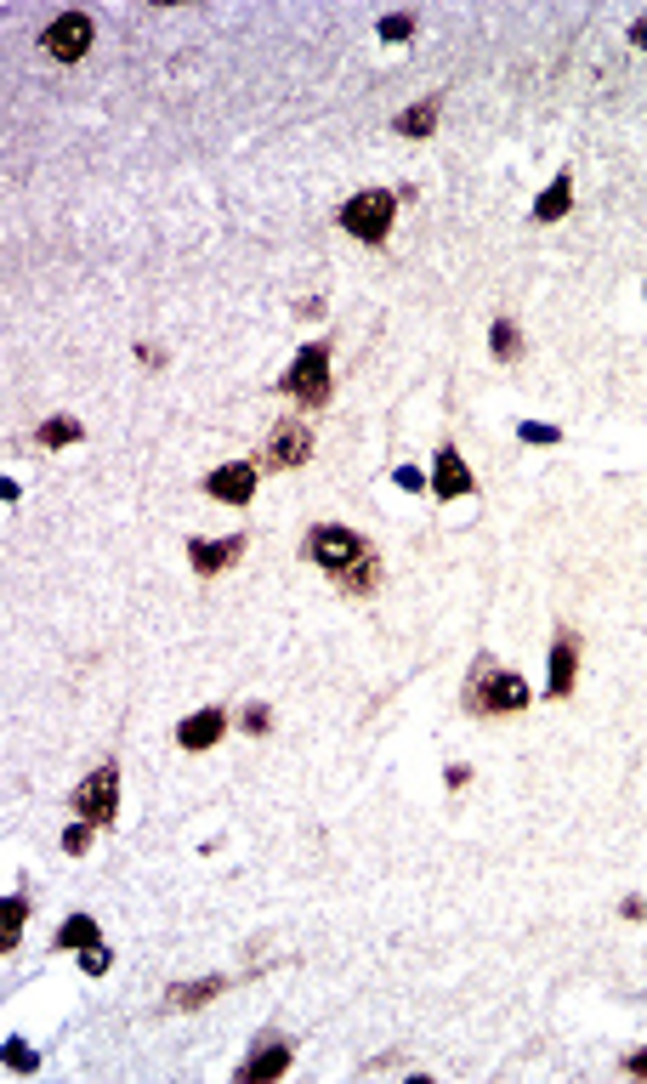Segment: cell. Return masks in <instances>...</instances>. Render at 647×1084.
Segmentation results:
<instances>
[{
  "mask_svg": "<svg viewBox=\"0 0 647 1084\" xmlns=\"http://www.w3.org/2000/svg\"><path fill=\"white\" fill-rule=\"evenodd\" d=\"M284 392L296 403H307V409H324V403H330V347H324V341L296 352V364L284 375Z\"/></svg>",
  "mask_w": 647,
  "mask_h": 1084,
  "instance_id": "obj_4",
  "label": "cell"
},
{
  "mask_svg": "<svg viewBox=\"0 0 647 1084\" xmlns=\"http://www.w3.org/2000/svg\"><path fill=\"white\" fill-rule=\"evenodd\" d=\"M222 733H228V716H222V710H199V716H188L176 727V744H182V750H210Z\"/></svg>",
  "mask_w": 647,
  "mask_h": 1084,
  "instance_id": "obj_12",
  "label": "cell"
},
{
  "mask_svg": "<svg viewBox=\"0 0 647 1084\" xmlns=\"http://www.w3.org/2000/svg\"><path fill=\"white\" fill-rule=\"evenodd\" d=\"M267 460L273 466H301V460H313V432L301 426V420H284L273 443H267Z\"/></svg>",
  "mask_w": 647,
  "mask_h": 1084,
  "instance_id": "obj_8",
  "label": "cell"
},
{
  "mask_svg": "<svg viewBox=\"0 0 647 1084\" xmlns=\"http://www.w3.org/2000/svg\"><path fill=\"white\" fill-rule=\"evenodd\" d=\"M392 125H398V137H432V125H438V97H426V103L403 108Z\"/></svg>",
  "mask_w": 647,
  "mask_h": 1084,
  "instance_id": "obj_16",
  "label": "cell"
},
{
  "mask_svg": "<svg viewBox=\"0 0 647 1084\" xmlns=\"http://www.w3.org/2000/svg\"><path fill=\"white\" fill-rule=\"evenodd\" d=\"M625 1073H636V1079H647V1050H636V1056H625Z\"/></svg>",
  "mask_w": 647,
  "mask_h": 1084,
  "instance_id": "obj_29",
  "label": "cell"
},
{
  "mask_svg": "<svg viewBox=\"0 0 647 1084\" xmlns=\"http://www.w3.org/2000/svg\"><path fill=\"white\" fill-rule=\"evenodd\" d=\"M568 205H574V182H568V176H557V182H551V188L534 199V222H562V216H568Z\"/></svg>",
  "mask_w": 647,
  "mask_h": 1084,
  "instance_id": "obj_14",
  "label": "cell"
},
{
  "mask_svg": "<svg viewBox=\"0 0 647 1084\" xmlns=\"http://www.w3.org/2000/svg\"><path fill=\"white\" fill-rule=\"evenodd\" d=\"M222 994V977H199V982H176L171 994H165V1005L171 1011H193V1005H205V999Z\"/></svg>",
  "mask_w": 647,
  "mask_h": 1084,
  "instance_id": "obj_15",
  "label": "cell"
},
{
  "mask_svg": "<svg viewBox=\"0 0 647 1084\" xmlns=\"http://www.w3.org/2000/svg\"><path fill=\"white\" fill-rule=\"evenodd\" d=\"M415 35V18L409 12H392V18H381V40H409Z\"/></svg>",
  "mask_w": 647,
  "mask_h": 1084,
  "instance_id": "obj_23",
  "label": "cell"
},
{
  "mask_svg": "<svg viewBox=\"0 0 647 1084\" xmlns=\"http://www.w3.org/2000/svg\"><path fill=\"white\" fill-rule=\"evenodd\" d=\"M392 483H398V489H409V494H415V489H420V466H398V472H392Z\"/></svg>",
  "mask_w": 647,
  "mask_h": 1084,
  "instance_id": "obj_27",
  "label": "cell"
},
{
  "mask_svg": "<svg viewBox=\"0 0 647 1084\" xmlns=\"http://www.w3.org/2000/svg\"><path fill=\"white\" fill-rule=\"evenodd\" d=\"M489 347H494V358L500 364H511L517 352H523V335L511 330V318H494V330H489Z\"/></svg>",
  "mask_w": 647,
  "mask_h": 1084,
  "instance_id": "obj_20",
  "label": "cell"
},
{
  "mask_svg": "<svg viewBox=\"0 0 647 1084\" xmlns=\"http://www.w3.org/2000/svg\"><path fill=\"white\" fill-rule=\"evenodd\" d=\"M523 704H528V687L517 670H500V665H489V659H477L472 682H466V710H477V716H511V710H523Z\"/></svg>",
  "mask_w": 647,
  "mask_h": 1084,
  "instance_id": "obj_2",
  "label": "cell"
},
{
  "mask_svg": "<svg viewBox=\"0 0 647 1084\" xmlns=\"http://www.w3.org/2000/svg\"><path fill=\"white\" fill-rule=\"evenodd\" d=\"M574 670H579V642L574 630H557V647H551V699H568L574 693Z\"/></svg>",
  "mask_w": 647,
  "mask_h": 1084,
  "instance_id": "obj_11",
  "label": "cell"
},
{
  "mask_svg": "<svg viewBox=\"0 0 647 1084\" xmlns=\"http://www.w3.org/2000/svg\"><path fill=\"white\" fill-rule=\"evenodd\" d=\"M91 829H97V823H86V818H80V823H74V829H69V835H63V846H69V852L80 857V852H86V846H91Z\"/></svg>",
  "mask_w": 647,
  "mask_h": 1084,
  "instance_id": "obj_25",
  "label": "cell"
},
{
  "mask_svg": "<svg viewBox=\"0 0 647 1084\" xmlns=\"http://www.w3.org/2000/svg\"><path fill=\"white\" fill-rule=\"evenodd\" d=\"M284 1067H290V1045H284V1039H262V1045L250 1050V1062L239 1067V1084H262V1079H279Z\"/></svg>",
  "mask_w": 647,
  "mask_h": 1084,
  "instance_id": "obj_10",
  "label": "cell"
},
{
  "mask_svg": "<svg viewBox=\"0 0 647 1084\" xmlns=\"http://www.w3.org/2000/svg\"><path fill=\"white\" fill-rule=\"evenodd\" d=\"M91 943H103V931H97V920H91V914H74V920H63V931H57V948H91Z\"/></svg>",
  "mask_w": 647,
  "mask_h": 1084,
  "instance_id": "obj_18",
  "label": "cell"
},
{
  "mask_svg": "<svg viewBox=\"0 0 647 1084\" xmlns=\"http://www.w3.org/2000/svg\"><path fill=\"white\" fill-rule=\"evenodd\" d=\"M466 778H472V772H466V767H443V784H449V789H460V784H466Z\"/></svg>",
  "mask_w": 647,
  "mask_h": 1084,
  "instance_id": "obj_30",
  "label": "cell"
},
{
  "mask_svg": "<svg viewBox=\"0 0 647 1084\" xmlns=\"http://www.w3.org/2000/svg\"><path fill=\"white\" fill-rule=\"evenodd\" d=\"M91 35H97V23L86 18V12H63V18L40 35V46L57 57V63H74V57H86V46H91Z\"/></svg>",
  "mask_w": 647,
  "mask_h": 1084,
  "instance_id": "obj_6",
  "label": "cell"
},
{
  "mask_svg": "<svg viewBox=\"0 0 647 1084\" xmlns=\"http://www.w3.org/2000/svg\"><path fill=\"white\" fill-rule=\"evenodd\" d=\"M40 449H69L74 438H80V420H69V415H52V420H40Z\"/></svg>",
  "mask_w": 647,
  "mask_h": 1084,
  "instance_id": "obj_19",
  "label": "cell"
},
{
  "mask_svg": "<svg viewBox=\"0 0 647 1084\" xmlns=\"http://www.w3.org/2000/svg\"><path fill=\"white\" fill-rule=\"evenodd\" d=\"M108 965H114V954H108L103 943H91V948H80V971H86V977H103Z\"/></svg>",
  "mask_w": 647,
  "mask_h": 1084,
  "instance_id": "obj_22",
  "label": "cell"
},
{
  "mask_svg": "<svg viewBox=\"0 0 647 1084\" xmlns=\"http://www.w3.org/2000/svg\"><path fill=\"white\" fill-rule=\"evenodd\" d=\"M619 914H625V920H647V897H642V892L625 897V903H619Z\"/></svg>",
  "mask_w": 647,
  "mask_h": 1084,
  "instance_id": "obj_28",
  "label": "cell"
},
{
  "mask_svg": "<svg viewBox=\"0 0 647 1084\" xmlns=\"http://www.w3.org/2000/svg\"><path fill=\"white\" fill-rule=\"evenodd\" d=\"M23 920H29V903H23V897H6V903H0V948H6V954L18 948Z\"/></svg>",
  "mask_w": 647,
  "mask_h": 1084,
  "instance_id": "obj_17",
  "label": "cell"
},
{
  "mask_svg": "<svg viewBox=\"0 0 647 1084\" xmlns=\"http://www.w3.org/2000/svg\"><path fill=\"white\" fill-rule=\"evenodd\" d=\"M205 494L210 500H222V506H245L250 494H256V466H245V460L216 466V472L205 477Z\"/></svg>",
  "mask_w": 647,
  "mask_h": 1084,
  "instance_id": "obj_7",
  "label": "cell"
},
{
  "mask_svg": "<svg viewBox=\"0 0 647 1084\" xmlns=\"http://www.w3.org/2000/svg\"><path fill=\"white\" fill-rule=\"evenodd\" d=\"M74 812L103 829V823L120 812V772H114V767H97V772H91L86 784L74 789Z\"/></svg>",
  "mask_w": 647,
  "mask_h": 1084,
  "instance_id": "obj_5",
  "label": "cell"
},
{
  "mask_svg": "<svg viewBox=\"0 0 647 1084\" xmlns=\"http://www.w3.org/2000/svg\"><path fill=\"white\" fill-rule=\"evenodd\" d=\"M239 551H245V534H228V540H193L188 562H193V574H222L228 562H239Z\"/></svg>",
  "mask_w": 647,
  "mask_h": 1084,
  "instance_id": "obj_9",
  "label": "cell"
},
{
  "mask_svg": "<svg viewBox=\"0 0 647 1084\" xmlns=\"http://www.w3.org/2000/svg\"><path fill=\"white\" fill-rule=\"evenodd\" d=\"M630 46H642V52H647V18L636 23V29H630Z\"/></svg>",
  "mask_w": 647,
  "mask_h": 1084,
  "instance_id": "obj_31",
  "label": "cell"
},
{
  "mask_svg": "<svg viewBox=\"0 0 647 1084\" xmlns=\"http://www.w3.org/2000/svg\"><path fill=\"white\" fill-rule=\"evenodd\" d=\"M432 494L438 500H460V494H472V472H466V460L455 449H438V472H432Z\"/></svg>",
  "mask_w": 647,
  "mask_h": 1084,
  "instance_id": "obj_13",
  "label": "cell"
},
{
  "mask_svg": "<svg viewBox=\"0 0 647 1084\" xmlns=\"http://www.w3.org/2000/svg\"><path fill=\"white\" fill-rule=\"evenodd\" d=\"M307 562H318V568H330L341 585H347L352 596H369L375 585H381V568H375V557H369V545L352 534V528L330 523V528H313L307 534Z\"/></svg>",
  "mask_w": 647,
  "mask_h": 1084,
  "instance_id": "obj_1",
  "label": "cell"
},
{
  "mask_svg": "<svg viewBox=\"0 0 647 1084\" xmlns=\"http://www.w3.org/2000/svg\"><path fill=\"white\" fill-rule=\"evenodd\" d=\"M6 1067H12V1073H35L40 1056H35L29 1045H23V1039H6Z\"/></svg>",
  "mask_w": 647,
  "mask_h": 1084,
  "instance_id": "obj_21",
  "label": "cell"
},
{
  "mask_svg": "<svg viewBox=\"0 0 647 1084\" xmlns=\"http://www.w3.org/2000/svg\"><path fill=\"white\" fill-rule=\"evenodd\" d=\"M392 210H398V199L386 188H364L341 205V228H347L352 239H364V245H381L386 228H392Z\"/></svg>",
  "mask_w": 647,
  "mask_h": 1084,
  "instance_id": "obj_3",
  "label": "cell"
},
{
  "mask_svg": "<svg viewBox=\"0 0 647 1084\" xmlns=\"http://www.w3.org/2000/svg\"><path fill=\"white\" fill-rule=\"evenodd\" d=\"M517 438H523V443H557L562 432H557V426H545V420H523V426H517Z\"/></svg>",
  "mask_w": 647,
  "mask_h": 1084,
  "instance_id": "obj_24",
  "label": "cell"
},
{
  "mask_svg": "<svg viewBox=\"0 0 647 1084\" xmlns=\"http://www.w3.org/2000/svg\"><path fill=\"white\" fill-rule=\"evenodd\" d=\"M245 733H256V738L267 733V704H250L245 710Z\"/></svg>",
  "mask_w": 647,
  "mask_h": 1084,
  "instance_id": "obj_26",
  "label": "cell"
}]
</instances>
